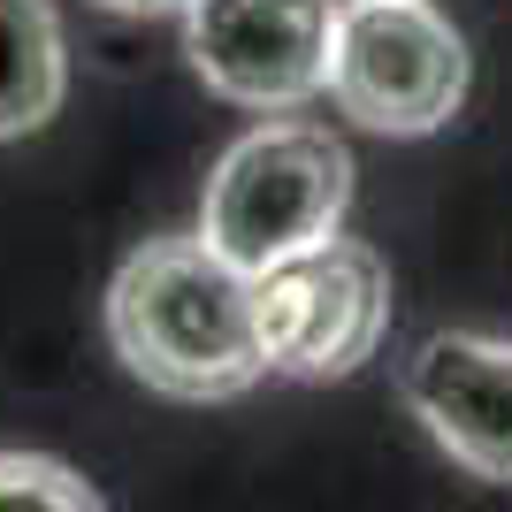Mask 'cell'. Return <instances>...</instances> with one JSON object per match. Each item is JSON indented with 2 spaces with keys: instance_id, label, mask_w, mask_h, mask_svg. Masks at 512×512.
Segmentation results:
<instances>
[{
  "instance_id": "6da1fadb",
  "label": "cell",
  "mask_w": 512,
  "mask_h": 512,
  "mask_svg": "<svg viewBox=\"0 0 512 512\" xmlns=\"http://www.w3.org/2000/svg\"><path fill=\"white\" fill-rule=\"evenodd\" d=\"M107 337L123 367L161 398L207 406L268 375L253 321V276H237L207 237H153L107 283Z\"/></svg>"
},
{
  "instance_id": "5b68a950",
  "label": "cell",
  "mask_w": 512,
  "mask_h": 512,
  "mask_svg": "<svg viewBox=\"0 0 512 512\" xmlns=\"http://www.w3.org/2000/svg\"><path fill=\"white\" fill-rule=\"evenodd\" d=\"M337 0H192L184 8V54L207 92L283 115V107L329 92L337 54Z\"/></svg>"
},
{
  "instance_id": "8992f818",
  "label": "cell",
  "mask_w": 512,
  "mask_h": 512,
  "mask_svg": "<svg viewBox=\"0 0 512 512\" xmlns=\"http://www.w3.org/2000/svg\"><path fill=\"white\" fill-rule=\"evenodd\" d=\"M421 428L482 482H512V344L436 329L398 375Z\"/></svg>"
},
{
  "instance_id": "277c9868",
  "label": "cell",
  "mask_w": 512,
  "mask_h": 512,
  "mask_svg": "<svg viewBox=\"0 0 512 512\" xmlns=\"http://www.w3.org/2000/svg\"><path fill=\"white\" fill-rule=\"evenodd\" d=\"M329 92L352 123L383 138H421L467 100V39L428 0H352L337 16Z\"/></svg>"
},
{
  "instance_id": "7a4b0ae2",
  "label": "cell",
  "mask_w": 512,
  "mask_h": 512,
  "mask_svg": "<svg viewBox=\"0 0 512 512\" xmlns=\"http://www.w3.org/2000/svg\"><path fill=\"white\" fill-rule=\"evenodd\" d=\"M344 207H352V153L314 123H260L207 176L199 237L237 276H268L276 260L337 237Z\"/></svg>"
},
{
  "instance_id": "52a82bcc",
  "label": "cell",
  "mask_w": 512,
  "mask_h": 512,
  "mask_svg": "<svg viewBox=\"0 0 512 512\" xmlns=\"http://www.w3.org/2000/svg\"><path fill=\"white\" fill-rule=\"evenodd\" d=\"M69 92L62 62V23L46 0H0V138H31L54 123Z\"/></svg>"
},
{
  "instance_id": "3957f363",
  "label": "cell",
  "mask_w": 512,
  "mask_h": 512,
  "mask_svg": "<svg viewBox=\"0 0 512 512\" xmlns=\"http://www.w3.org/2000/svg\"><path fill=\"white\" fill-rule=\"evenodd\" d=\"M253 321H260V352H268L276 375L337 383L383 344L390 268L360 237H321L306 253L276 260L268 276H253Z\"/></svg>"
},
{
  "instance_id": "ba28073f",
  "label": "cell",
  "mask_w": 512,
  "mask_h": 512,
  "mask_svg": "<svg viewBox=\"0 0 512 512\" xmlns=\"http://www.w3.org/2000/svg\"><path fill=\"white\" fill-rule=\"evenodd\" d=\"M0 512H107L77 467L46 451H0Z\"/></svg>"
},
{
  "instance_id": "9c48e42d",
  "label": "cell",
  "mask_w": 512,
  "mask_h": 512,
  "mask_svg": "<svg viewBox=\"0 0 512 512\" xmlns=\"http://www.w3.org/2000/svg\"><path fill=\"white\" fill-rule=\"evenodd\" d=\"M115 16H169V8H192V0H100Z\"/></svg>"
}]
</instances>
